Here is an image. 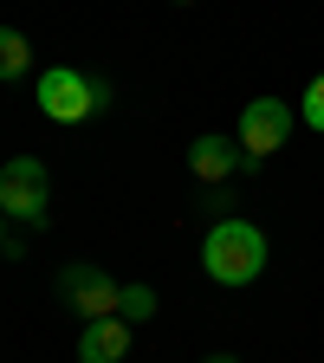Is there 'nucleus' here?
I'll return each instance as SVG.
<instances>
[{"label": "nucleus", "mask_w": 324, "mask_h": 363, "mask_svg": "<svg viewBox=\"0 0 324 363\" xmlns=\"http://www.w3.org/2000/svg\"><path fill=\"white\" fill-rule=\"evenodd\" d=\"M201 266H208L214 286H253L259 272H266V234H259L253 220L220 214L208 227V240H201Z\"/></svg>", "instance_id": "nucleus-1"}, {"label": "nucleus", "mask_w": 324, "mask_h": 363, "mask_svg": "<svg viewBox=\"0 0 324 363\" xmlns=\"http://www.w3.org/2000/svg\"><path fill=\"white\" fill-rule=\"evenodd\" d=\"M45 195H52V175H45L39 156H13L7 169H0V214L7 220L39 227L45 220Z\"/></svg>", "instance_id": "nucleus-3"}, {"label": "nucleus", "mask_w": 324, "mask_h": 363, "mask_svg": "<svg viewBox=\"0 0 324 363\" xmlns=\"http://www.w3.org/2000/svg\"><path fill=\"white\" fill-rule=\"evenodd\" d=\"M59 292H65V305L84 318V325H91V318H123V286L111 279L104 266H65Z\"/></svg>", "instance_id": "nucleus-5"}, {"label": "nucleus", "mask_w": 324, "mask_h": 363, "mask_svg": "<svg viewBox=\"0 0 324 363\" xmlns=\"http://www.w3.org/2000/svg\"><path fill=\"white\" fill-rule=\"evenodd\" d=\"M130 357V318H91L78 325V363H123Z\"/></svg>", "instance_id": "nucleus-6"}, {"label": "nucleus", "mask_w": 324, "mask_h": 363, "mask_svg": "<svg viewBox=\"0 0 324 363\" xmlns=\"http://www.w3.org/2000/svg\"><path fill=\"white\" fill-rule=\"evenodd\" d=\"M123 318H130V325L156 318V292H150V286H123Z\"/></svg>", "instance_id": "nucleus-9"}, {"label": "nucleus", "mask_w": 324, "mask_h": 363, "mask_svg": "<svg viewBox=\"0 0 324 363\" xmlns=\"http://www.w3.org/2000/svg\"><path fill=\"white\" fill-rule=\"evenodd\" d=\"M286 136H292V104L286 98H253L240 111V169H259L266 156H279L286 150Z\"/></svg>", "instance_id": "nucleus-4"}, {"label": "nucleus", "mask_w": 324, "mask_h": 363, "mask_svg": "<svg viewBox=\"0 0 324 363\" xmlns=\"http://www.w3.org/2000/svg\"><path fill=\"white\" fill-rule=\"evenodd\" d=\"M201 363H240V357H227V350H214V357H201Z\"/></svg>", "instance_id": "nucleus-11"}, {"label": "nucleus", "mask_w": 324, "mask_h": 363, "mask_svg": "<svg viewBox=\"0 0 324 363\" xmlns=\"http://www.w3.org/2000/svg\"><path fill=\"white\" fill-rule=\"evenodd\" d=\"M240 156H247V150L234 143V136H195V143H189V169H195L201 182H227Z\"/></svg>", "instance_id": "nucleus-7"}, {"label": "nucleus", "mask_w": 324, "mask_h": 363, "mask_svg": "<svg viewBox=\"0 0 324 363\" xmlns=\"http://www.w3.org/2000/svg\"><path fill=\"white\" fill-rule=\"evenodd\" d=\"M0 247H7V214H0Z\"/></svg>", "instance_id": "nucleus-12"}, {"label": "nucleus", "mask_w": 324, "mask_h": 363, "mask_svg": "<svg viewBox=\"0 0 324 363\" xmlns=\"http://www.w3.org/2000/svg\"><path fill=\"white\" fill-rule=\"evenodd\" d=\"M175 7H195V0H175Z\"/></svg>", "instance_id": "nucleus-13"}, {"label": "nucleus", "mask_w": 324, "mask_h": 363, "mask_svg": "<svg viewBox=\"0 0 324 363\" xmlns=\"http://www.w3.org/2000/svg\"><path fill=\"white\" fill-rule=\"evenodd\" d=\"M33 104L52 117V123H84V117H98L111 104V84L104 78H84L72 65H45L39 84H33Z\"/></svg>", "instance_id": "nucleus-2"}, {"label": "nucleus", "mask_w": 324, "mask_h": 363, "mask_svg": "<svg viewBox=\"0 0 324 363\" xmlns=\"http://www.w3.org/2000/svg\"><path fill=\"white\" fill-rule=\"evenodd\" d=\"M298 117H305L311 130H324V72L305 84V98H298Z\"/></svg>", "instance_id": "nucleus-10"}, {"label": "nucleus", "mask_w": 324, "mask_h": 363, "mask_svg": "<svg viewBox=\"0 0 324 363\" xmlns=\"http://www.w3.org/2000/svg\"><path fill=\"white\" fill-rule=\"evenodd\" d=\"M26 72H33V45H26V33L0 26V84H7V78H26Z\"/></svg>", "instance_id": "nucleus-8"}]
</instances>
